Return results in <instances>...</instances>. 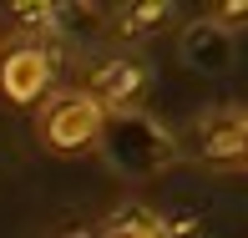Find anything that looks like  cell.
Here are the masks:
<instances>
[{
    "mask_svg": "<svg viewBox=\"0 0 248 238\" xmlns=\"http://www.w3.org/2000/svg\"><path fill=\"white\" fill-rule=\"evenodd\" d=\"M96 147H101V157H107V167H111V173H122L127 183L162 177L167 167H177V157H183L172 127H162V122H157L152 111H142V107H132V111H107Z\"/></svg>",
    "mask_w": 248,
    "mask_h": 238,
    "instance_id": "obj_1",
    "label": "cell"
},
{
    "mask_svg": "<svg viewBox=\"0 0 248 238\" xmlns=\"http://www.w3.org/2000/svg\"><path fill=\"white\" fill-rule=\"evenodd\" d=\"M101 122H107V111L86 92H61V96H51L46 107L36 111V137H41L46 152L71 157V152H81V147H96Z\"/></svg>",
    "mask_w": 248,
    "mask_h": 238,
    "instance_id": "obj_2",
    "label": "cell"
},
{
    "mask_svg": "<svg viewBox=\"0 0 248 238\" xmlns=\"http://www.w3.org/2000/svg\"><path fill=\"white\" fill-rule=\"evenodd\" d=\"M147 86H152L147 61H142V56L117 51V56H101V61L92 66V81H86L81 92L92 96L101 111H132V107H142Z\"/></svg>",
    "mask_w": 248,
    "mask_h": 238,
    "instance_id": "obj_3",
    "label": "cell"
},
{
    "mask_svg": "<svg viewBox=\"0 0 248 238\" xmlns=\"http://www.w3.org/2000/svg\"><path fill=\"white\" fill-rule=\"evenodd\" d=\"M177 61L198 76H228L238 66V31L218 26L213 16H198L177 31Z\"/></svg>",
    "mask_w": 248,
    "mask_h": 238,
    "instance_id": "obj_4",
    "label": "cell"
},
{
    "mask_svg": "<svg viewBox=\"0 0 248 238\" xmlns=\"http://www.w3.org/2000/svg\"><path fill=\"white\" fill-rule=\"evenodd\" d=\"M51 81H56V61L41 41H20L0 56V96L16 107H36Z\"/></svg>",
    "mask_w": 248,
    "mask_h": 238,
    "instance_id": "obj_5",
    "label": "cell"
},
{
    "mask_svg": "<svg viewBox=\"0 0 248 238\" xmlns=\"http://www.w3.org/2000/svg\"><path fill=\"white\" fill-rule=\"evenodd\" d=\"M193 142H198V157L208 167H243V152H248V111H238V107L202 111V117L193 122Z\"/></svg>",
    "mask_w": 248,
    "mask_h": 238,
    "instance_id": "obj_6",
    "label": "cell"
},
{
    "mask_svg": "<svg viewBox=\"0 0 248 238\" xmlns=\"http://www.w3.org/2000/svg\"><path fill=\"white\" fill-rule=\"evenodd\" d=\"M101 233L107 238H177V228L157 208H147V203H122V208H111V218H107Z\"/></svg>",
    "mask_w": 248,
    "mask_h": 238,
    "instance_id": "obj_7",
    "label": "cell"
},
{
    "mask_svg": "<svg viewBox=\"0 0 248 238\" xmlns=\"http://www.w3.org/2000/svg\"><path fill=\"white\" fill-rule=\"evenodd\" d=\"M167 20H172V5H167V0H137V5H122L117 10L111 36H122V41H152L157 31H167Z\"/></svg>",
    "mask_w": 248,
    "mask_h": 238,
    "instance_id": "obj_8",
    "label": "cell"
},
{
    "mask_svg": "<svg viewBox=\"0 0 248 238\" xmlns=\"http://www.w3.org/2000/svg\"><path fill=\"white\" fill-rule=\"evenodd\" d=\"M76 238H92V233H76Z\"/></svg>",
    "mask_w": 248,
    "mask_h": 238,
    "instance_id": "obj_9",
    "label": "cell"
},
{
    "mask_svg": "<svg viewBox=\"0 0 248 238\" xmlns=\"http://www.w3.org/2000/svg\"><path fill=\"white\" fill-rule=\"evenodd\" d=\"M243 167H248V152H243Z\"/></svg>",
    "mask_w": 248,
    "mask_h": 238,
    "instance_id": "obj_10",
    "label": "cell"
}]
</instances>
